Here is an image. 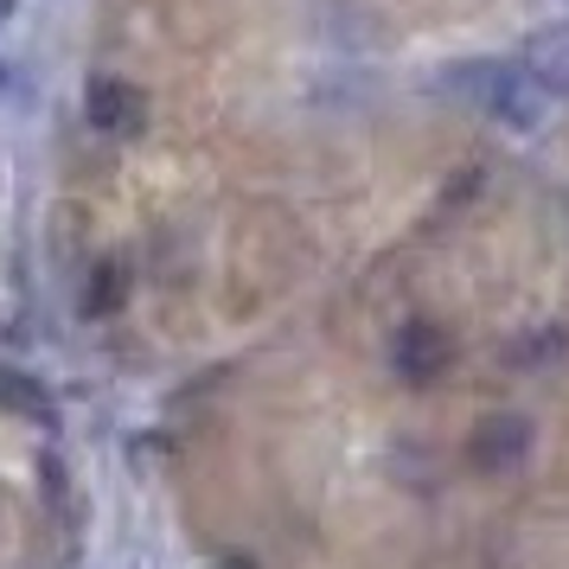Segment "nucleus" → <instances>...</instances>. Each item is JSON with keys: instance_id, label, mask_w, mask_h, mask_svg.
Wrapping results in <instances>:
<instances>
[{"instance_id": "nucleus-2", "label": "nucleus", "mask_w": 569, "mask_h": 569, "mask_svg": "<svg viewBox=\"0 0 569 569\" xmlns=\"http://www.w3.org/2000/svg\"><path fill=\"white\" fill-rule=\"evenodd\" d=\"M518 64H525L550 97H569V20H550V27L531 32L525 52H518Z\"/></svg>"}, {"instance_id": "nucleus-3", "label": "nucleus", "mask_w": 569, "mask_h": 569, "mask_svg": "<svg viewBox=\"0 0 569 569\" xmlns=\"http://www.w3.org/2000/svg\"><path fill=\"white\" fill-rule=\"evenodd\" d=\"M83 116H90L103 134H134L148 109H141V90H129V83H116V78H97L90 97H83Z\"/></svg>"}, {"instance_id": "nucleus-1", "label": "nucleus", "mask_w": 569, "mask_h": 569, "mask_svg": "<svg viewBox=\"0 0 569 569\" xmlns=\"http://www.w3.org/2000/svg\"><path fill=\"white\" fill-rule=\"evenodd\" d=\"M448 90H455L461 103L487 109L492 122H506V129H538L543 109H550V90H543L518 58H473V64H455V71H448Z\"/></svg>"}, {"instance_id": "nucleus-4", "label": "nucleus", "mask_w": 569, "mask_h": 569, "mask_svg": "<svg viewBox=\"0 0 569 569\" xmlns=\"http://www.w3.org/2000/svg\"><path fill=\"white\" fill-rule=\"evenodd\" d=\"M0 403L20 410V416H32V422H52V397L32 385V378H20V371H0Z\"/></svg>"}]
</instances>
